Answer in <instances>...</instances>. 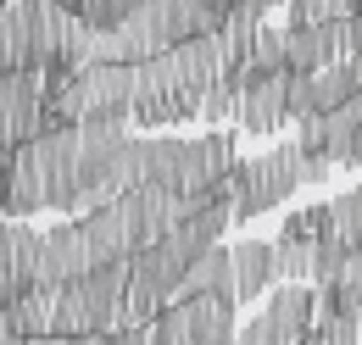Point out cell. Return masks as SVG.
Instances as JSON below:
<instances>
[{
  "label": "cell",
  "instance_id": "6da1fadb",
  "mask_svg": "<svg viewBox=\"0 0 362 345\" xmlns=\"http://www.w3.org/2000/svg\"><path fill=\"white\" fill-rule=\"evenodd\" d=\"M329 172H334V162L329 156H307L301 145H273L262 156L240 162L234 168V195H228L234 223H251V217L284 206L301 184H329Z\"/></svg>",
  "mask_w": 362,
  "mask_h": 345
},
{
  "label": "cell",
  "instance_id": "7a4b0ae2",
  "mask_svg": "<svg viewBox=\"0 0 362 345\" xmlns=\"http://www.w3.org/2000/svg\"><path fill=\"white\" fill-rule=\"evenodd\" d=\"M78 184H84V212L139 184V139L129 134V123H78Z\"/></svg>",
  "mask_w": 362,
  "mask_h": 345
},
{
  "label": "cell",
  "instance_id": "3957f363",
  "mask_svg": "<svg viewBox=\"0 0 362 345\" xmlns=\"http://www.w3.org/2000/svg\"><path fill=\"white\" fill-rule=\"evenodd\" d=\"M34 156H40V172H45V195H50V212L62 217H78L84 212V184H78V129H56L28 139Z\"/></svg>",
  "mask_w": 362,
  "mask_h": 345
},
{
  "label": "cell",
  "instance_id": "277c9868",
  "mask_svg": "<svg viewBox=\"0 0 362 345\" xmlns=\"http://www.w3.org/2000/svg\"><path fill=\"white\" fill-rule=\"evenodd\" d=\"M307 156H329L334 168H357L362 162V95L323 112V117H301V139Z\"/></svg>",
  "mask_w": 362,
  "mask_h": 345
},
{
  "label": "cell",
  "instance_id": "5b68a950",
  "mask_svg": "<svg viewBox=\"0 0 362 345\" xmlns=\"http://www.w3.org/2000/svg\"><path fill=\"white\" fill-rule=\"evenodd\" d=\"M45 129V73H0V145L17 151Z\"/></svg>",
  "mask_w": 362,
  "mask_h": 345
},
{
  "label": "cell",
  "instance_id": "8992f818",
  "mask_svg": "<svg viewBox=\"0 0 362 345\" xmlns=\"http://www.w3.org/2000/svg\"><path fill=\"white\" fill-rule=\"evenodd\" d=\"M228 73H240V129L245 134H279L284 123H296L290 117V89H296V67H284V73H268V78H245V67H228Z\"/></svg>",
  "mask_w": 362,
  "mask_h": 345
},
{
  "label": "cell",
  "instance_id": "52a82bcc",
  "mask_svg": "<svg viewBox=\"0 0 362 345\" xmlns=\"http://www.w3.org/2000/svg\"><path fill=\"white\" fill-rule=\"evenodd\" d=\"M40 228L28 217H0V301H17L40 284Z\"/></svg>",
  "mask_w": 362,
  "mask_h": 345
},
{
  "label": "cell",
  "instance_id": "ba28073f",
  "mask_svg": "<svg viewBox=\"0 0 362 345\" xmlns=\"http://www.w3.org/2000/svg\"><path fill=\"white\" fill-rule=\"evenodd\" d=\"M84 273H95L84 217H62L40 240V284H67V279H84Z\"/></svg>",
  "mask_w": 362,
  "mask_h": 345
},
{
  "label": "cell",
  "instance_id": "9c48e42d",
  "mask_svg": "<svg viewBox=\"0 0 362 345\" xmlns=\"http://www.w3.org/2000/svg\"><path fill=\"white\" fill-rule=\"evenodd\" d=\"M84 234H90L95 267H100V262L134 257V251H139V228H134V206H129V195H117V201H106V206L84 212Z\"/></svg>",
  "mask_w": 362,
  "mask_h": 345
},
{
  "label": "cell",
  "instance_id": "30bf717a",
  "mask_svg": "<svg viewBox=\"0 0 362 345\" xmlns=\"http://www.w3.org/2000/svg\"><path fill=\"white\" fill-rule=\"evenodd\" d=\"M357 95H362V56L329 62V67H317L313 78H307V100H313L307 117H323V112H334V106H346V100H357Z\"/></svg>",
  "mask_w": 362,
  "mask_h": 345
},
{
  "label": "cell",
  "instance_id": "8fae6325",
  "mask_svg": "<svg viewBox=\"0 0 362 345\" xmlns=\"http://www.w3.org/2000/svg\"><path fill=\"white\" fill-rule=\"evenodd\" d=\"M262 312L279 323V334L296 345V340H307L317 329V290H307V284H279Z\"/></svg>",
  "mask_w": 362,
  "mask_h": 345
},
{
  "label": "cell",
  "instance_id": "7c38bea8",
  "mask_svg": "<svg viewBox=\"0 0 362 345\" xmlns=\"http://www.w3.org/2000/svg\"><path fill=\"white\" fill-rule=\"evenodd\" d=\"M273 279H279V262H273L268 240L234 245V296H240V301H257L262 290H273Z\"/></svg>",
  "mask_w": 362,
  "mask_h": 345
},
{
  "label": "cell",
  "instance_id": "4fadbf2b",
  "mask_svg": "<svg viewBox=\"0 0 362 345\" xmlns=\"http://www.w3.org/2000/svg\"><path fill=\"white\" fill-rule=\"evenodd\" d=\"M262 17H268V0H240V6L223 17L218 34H223V45H228V67H245V62H251V45H257V34L268 28Z\"/></svg>",
  "mask_w": 362,
  "mask_h": 345
},
{
  "label": "cell",
  "instance_id": "5bb4252c",
  "mask_svg": "<svg viewBox=\"0 0 362 345\" xmlns=\"http://www.w3.org/2000/svg\"><path fill=\"white\" fill-rule=\"evenodd\" d=\"M6 312H11V329H17L23 340H40V334H56V284H34L28 296L6 301Z\"/></svg>",
  "mask_w": 362,
  "mask_h": 345
},
{
  "label": "cell",
  "instance_id": "9a60e30c",
  "mask_svg": "<svg viewBox=\"0 0 362 345\" xmlns=\"http://www.w3.org/2000/svg\"><path fill=\"white\" fill-rule=\"evenodd\" d=\"M184 172V139H139V184L179 189Z\"/></svg>",
  "mask_w": 362,
  "mask_h": 345
},
{
  "label": "cell",
  "instance_id": "2e32d148",
  "mask_svg": "<svg viewBox=\"0 0 362 345\" xmlns=\"http://www.w3.org/2000/svg\"><path fill=\"white\" fill-rule=\"evenodd\" d=\"M184 296H228V301H240V296H234V251H228V245H212L206 257L189 267Z\"/></svg>",
  "mask_w": 362,
  "mask_h": 345
},
{
  "label": "cell",
  "instance_id": "e0dca14e",
  "mask_svg": "<svg viewBox=\"0 0 362 345\" xmlns=\"http://www.w3.org/2000/svg\"><path fill=\"white\" fill-rule=\"evenodd\" d=\"M0 73H28V0L0 6Z\"/></svg>",
  "mask_w": 362,
  "mask_h": 345
},
{
  "label": "cell",
  "instance_id": "ac0fdd59",
  "mask_svg": "<svg viewBox=\"0 0 362 345\" xmlns=\"http://www.w3.org/2000/svg\"><path fill=\"white\" fill-rule=\"evenodd\" d=\"M351 262H357V245H346V240L334 234V223H329V228L313 240V284H334V279H346Z\"/></svg>",
  "mask_w": 362,
  "mask_h": 345
},
{
  "label": "cell",
  "instance_id": "d6986e66",
  "mask_svg": "<svg viewBox=\"0 0 362 345\" xmlns=\"http://www.w3.org/2000/svg\"><path fill=\"white\" fill-rule=\"evenodd\" d=\"M290 67V28H262L251 45V62H245V78H268Z\"/></svg>",
  "mask_w": 362,
  "mask_h": 345
},
{
  "label": "cell",
  "instance_id": "ffe728a7",
  "mask_svg": "<svg viewBox=\"0 0 362 345\" xmlns=\"http://www.w3.org/2000/svg\"><path fill=\"white\" fill-rule=\"evenodd\" d=\"M273 262H279V279H284V284H307V279H313V240L279 234V240H273Z\"/></svg>",
  "mask_w": 362,
  "mask_h": 345
},
{
  "label": "cell",
  "instance_id": "44dd1931",
  "mask_svg": "<svg viewBox=\"0 0 362 345\" xmlns=\"http://www.w3.org/2000/svg\"><path fill=\"white\" fill-rule=\"evenodd\" d=\"M290 67H296V73H317V67H323L317 23H290Z\"/></svg>",
  "mask_w": 362,
  "mask_h": 345
},
{
  "label": "cell",
  "instance_id": "7402d4cb",
  "mask_svg": "<svg viewBox=\"0 0 362 345\" xmlns=\"http://www.w3.org/2000/svg\"><path fill=\"white\" fill-rule=\"evenodd\" d=\"M329 212H334V234H340L346 245H362V189L334 195V201H329Z\"/></svg>",
  "mask_w": 362,
  "mask_h": 345
},
{
  "label": "cell",
  "instance_id": "603a6c76",
  "mask_svg": "<svg viewBox=\"0 0 362 345\" xmlns=\"http://www.w3.org/2000/svg\"><path fill=\"white\" fill-rule=\"evenodd\" d=\"M334 223V212H329V201H317V206H307V212H290L284 217V228L279 234H290V240H317L323 228Z\"/></svg>",
  "mask_w": 362,
  "mask_h": 345
},
{
  "label": "cell",
  "instance_id": "cb8c5ba5",
  "mask_svg": "<svg viewBox=\"0 0 362 345\" xmlns=\"http://www.w3.org/2000/svg\"><path fill=\"white\" fill-rule=\"evenodd\" d=\"M317 340H323V345H362V323H357V312H334V317H317Z\"/></svg>",
  "mask_w": 362,
  "mask_h": 345
},
{
  "label": "cell",
  "instance_id": "d4e9b609",
  "mask_svg": "<svg viewBox=\"0 0 362 345\" xmlns=\"http://www.w3.org/2000/svg\"><path fill=\"white\" fill-rule=\"evenodd\" d=\"M346 11H357V0H290V23H323Z\"/></svg>",
  "mask_w": 362,
  "mask_h": 345
},
{
  "label": "cell",
  "instance_id": "484cf974",
  "mask_svg": "<svg viewBox=\"0 0 362 345\" xmlns=\"http://www.w3.org/2000/svg\"><path fill=\"white\" fill-rule=\"evenodd\" d=\"M145 0H95V11L84 17V23H95V28H117V23H129Z\"/></svg>",
  "mask_w": 362,
  "mask_h": 345
},
{
  "label": "cell",
  "instance_id": "4316f807",
  "mask_svg": "<svg viewBox=\"0 0 362 345\" xmlns=\"http://www.w3.org/2000/svg\"><path fill=\"white\" fill-rule=\"evenodd\" d=\"M234 345H290V340L279 334V323H273L268 312H262V317H251V323L240 329V340H234Z\"/></svg>",
  "mask_w": 362,
  "mask_h": 345
},
{
  "label": "cell",
  "instance_id": "83f0119b",
  "mask_svg": "<svg viewBox=\"0 0 362 345\" xmlns=\"http://www.w3.org/2000/svg\"><path fill=\"white\" fill-rule=\"evenodd\" d=\"M151 329L156 323H117V329L100 334V345H151Z\"/></svg>",
  "mask_w": 362,
  "mask_h": 345
},
{
  "label": "cell",
  "instance_id": "f1b7e54d",
  "mask_svg": "<svg viewBox=\"0 0 362 345\" xmlns=\"http://www.w3.org/2000/svg\"><path fill=\"white\" fill-rule=\"evenodd\" d=\"M23 345H100V334H40V340H23Z\"/></svg>",
  "mask_w": 362,
  "mask_h": 345
},
{
  "label": "cell",
  "instance_id": "f546056e",
  "mask_svg": "<svg viewBox=\"0 0 362 345\" xmlns=\"http://www.w3.org/2000/svg\"><path fill=\"white\" fill-rule=\"evenodd\" d=\"M0 345H23V334L11 329V312H6V301H0Z\"/></svg>",
  "mask_w": 362,
  "mask_h": 345
},
{
  "label": "cell",
  "instance_id": "4dcf8cb0",
  "mask_svg": "<svg viewBox=\"0 0 362 345\" xmlns=\"http://www.w3.org/2000/svg\"><path fill=\"white\" fill-rule=\"evenodd\" d=\"M56 6H67L73 17H90V11H95V0H56Z\"/></svg>",
  "mask_w": 362,
  "mask_h": 345
},
{
  "label": "cell",
  "instance_id": "1f68e13d",
  "mask_svg": "<svg viewBox=\"0 0 362 345\" xmlns=\"http://www.w3.org/2000/svg\"><path fill=\"white\" fill-rule=\"evenodd\" d=\"M206 6H212V11H218V17H228V11H234V6H240V0H206Z\"/></svg>",
  "mask_w": 362,
  "mask_h": 345
},
{
  "label": "cell",
  "instance_id": "d6a6232c",
  "mask_svg": "<svg viewBox=\"0 0 362 345\" xmlns=\"http://www.w3.org/2000/svg\"><path fill=\"white\" fill-rule=\"evenodd\" d=\"M351 273H357V279H362V245H357V262H351Z\"/></svg>",
  "mask_w": 362,
  "mask_h": 345
},
{
  "label": "cell",
  "instance_id": "836d02e7",
  "mask_svg": "<svg viewBox=\"0 0 362 345\" xmlns=\"http://www.w3.org/2000/svg\"><path fill=\"white\" fill-rule=\"evenodd\" d=\"M296 345H323V340H317V329H313V334H307V340H296Z\"/></svg>",
  "mask_w": 362,
  "mask_h": 345
},
{
  "label": "cell",
  "instance_id": "e575fe53",
  "mask_svg": "<svg viewBox=\"0 0 362 345\" xmlns=\"http://www.w3.org/2000/svg\"><path fill=\"white\" fill-rule=\"evenodd\" d=\"M6 156H11V151H6V145H0V168H6Z\"/></svg>",
  "mask_w": 362,
  "mask_h": 345
},
{
  "label": "cell",
  "instance_id": "d590c367",
  "mask_svg": "<svg viewBox=\"0 0 362 345\" xmlns=\"http://www.w3.org/2000/svg\"><path fill=\"white\" fill-rule=\"evenodd\" d=\"M268 6H290V0H268Z\"/></svg>",
  "mask_w": 362,
  "mask_h": 345
},
{
  "label": "cell",
  "instance_id": "8d00e7d4",
  "mask_svg": "<svg viewBox=\"0 0 362 345\" xmlns=\"http://www.w3.org/2000/svg\"><path fill=\"white\" fill-rule=\"evenodd\" d=\"M357 323H362V306H357Z\"/></svg>",
  "mask_w": 362,
  "mask_h": 345
},
{
  "label": "cell",
  "instance_id": "74e56055",
  "mask_svg": "<svg viewBox=\"0 0 362 345\" xmlns=\"http://www.w3.org/2000/svg\"><path fill=\"white\" fill-rule=\"evenodd\" d=\"M357 189H362V184H357Z\"/></svg>",
  "mask_w": 362,
  "mask_h": 345
}]
</instances>
